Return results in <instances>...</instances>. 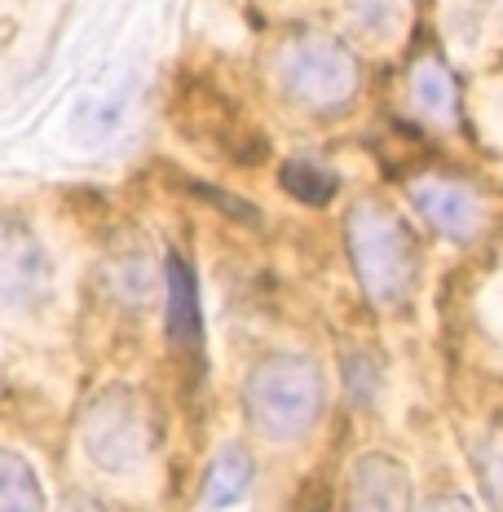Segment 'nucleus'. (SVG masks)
Masks as SVG:
<instances>
[{
	"label": "nucleus",
	"instance_id": "nucleus-1",
	"mask_svg": "<svg viewBox=\"0 0 503 512\" xmlns=\"http://www.w3.org/2000/svg\"><path fill=\"white\" fill-rule=\"evenodd\" d=\"M323 367L305 354H274L243 380V415L270 442H296L323 415Z\"/></svg>",
	"mask_w": 503,
	"mask_h": 512
},
{
	"label": "nucleus",
	"instance_id": "nucleus-2",
	"mask_svg": "<svg viewBox=\"0 0 503 512\" xmlns=\"http://www.w3.org/2000/svg\"><path fill=\"white\" fill-rule=\"evenodd\" d=\"M345 243L353 274L371 301L398 305L411 296L415 274H420V248H415L398 212L384 208L380 199H358L345 221Z\"/></svg>",
	"mask_w": 503,
	"mask_h": 512
},
{
	"label": "nucleus",
	"instance_id": "nucleus-3",
	"mask_svg": "<svg viewBox=\"0 0 503 512\" xmlns=\"http://www.w3.org/2000/svg\"><path fill=\"white\" fill-rule=\"evenodd\" d=\"M274 80L292 106H301L309 115H340L358 93V58L349 45H340L336 36H292L274 58Z\"/></svg>",
	"mask_w": 503,
	"mask_h": 512
},
{
	"label": "nucleus",
	"instance_id": "nucleus-4",
	"mask_svg": "<svg viewBox=\"0 0 503 512\" xmlns=\"http://www.w3.org/2000/svg\"><path fill=\"white\" fill-rule=\"evenodd\" d=\"M159 429L155 415L146 407V398L137 389H124V384H111L98 398L84 407L80 420V446L89 455L93 468L111 477H128L137 468H146V460L155 455Z\"/></svg>",
	"mask_w": 503,
	"mask_h": 512
},
{
	"label": "nucleus",
	"instance_id": "nucleus-5",
	"mask_svg": "<svg viewBox=\"0 0 503 512\" xmlns=\"http://www.w3.org/2000/svg\"><path fill=\"white\" fill-rule=\"evenodd\" d=\"M49 252L14 212H0V301L36 305L49 292Z\"/></svg>",
	"mask_w": 503,
	"mask_h": 512
},
{
	"label": "nucleus",
	"instance_id": "nucleus-6",
	"mask_svg": "<svg viewBox=\"0 0 503 512\" xmlns=\"http://www.w3.org/2000/svg\"><path fill=\"white\" fill-rule=\"evenodd\" d=\"M411 204L415 212L433 226L442 239L451 243H473L481 230H486V199L477 195L473 186L455 177H420L411 181Z\"/></svg>",
	"mask_w": 503,
	"mask_h": 512
},
{
	"label": "nucleus",
	"instance_id": "nucleus-7",
	"mask_svg": "<svg viewBox=\"0 0 503 512\" xmlns=\"http://www.w3.org/2000/svg\"><path fill=\"white\" fill-rule=\"evenodd\" d=\"M345 512H411V477L384 451L358 455L345 482Z\"/></svg>",
	"mask_w": 503,
	"mask_h": 512
},
{
	"label": "nucleus",
	"instance_id": "nucleus-8",
	"mask_svg": "<svg viewBox=\"0 0 503 512\" xmlns=\"http://www.w3.org/2000/svg\"><path fill=\"white\" fill-rule=\"evenodd\" d=\"M164 292H168V340L177 349L199 358L203 349V314H199V283L186 256H168L164 261Z\"/></svg>",
	"mask_w": 503,
	"mask_h": 512
},
{
	"label": "nucleus",
	"instance_id": "nucleus-9",
	"mask_svg": "<svg viewBox=\"0 0 503 512\" xmlns=\"http://www.w3.org/2000/svg\"><path fill=\"white\" fill-rule=\"evenodd\" d=\"M406 98H411L415 115L428 120L433 128H451L459 115V84L437 53L411 62V71H406Z\"/></svg>",
	"mask_w": 503,
	"mask_h": 512
},
{
	"label": "nucleus",
	"instance_id": "nucleus-10",
	"mask_svg": "<svg viewBox=\"0 0 503 512\" xmlns=\"http://www.w3.org/2000/svg\"><path fill=\"white\" fill-rule=\"evenodd\" d=\"M252 477H256V464H252L248 446H239V442L221 446V451L212 455V464H208V477H203V504L208 508L239 504V499L248 495Z\"/></svg>",
	"mask_w": 503,
	"mask_h": 512
},
{
	"label": "nucleus",
	"instance_id": "nucleus-11",
	"mask_svg": "<svg viewBox=\"0 0 503 512\" xmlns=\"http://www.w3.org/2000/svg\"><path fill=\"white\" fill-rule=\"evenodd\" d=\"M45 482L36 477L31 460L0 446V512H45Z\"/></svg>",
	"mask_w": 503,
	"mask_h": 512
},
{
	"label": "nucleus",
	"instance_id": "nucleus-12",
	"mask_svg": "<svg viewBox=\"0 0 503 512\" xmlns=\"http://www.w3.org/2000/svg\"><path fill=\"white\" fill-rule=\"evenodd\" d=\"M278 181H283L287 195L301 199V204H309V208L331 204V199H336V190H340V177L331 173V168L314 164V159H287L283 173H278Z\"/></svg>",
	"mask_w": 503,
	"mask_h": 512
},
{
	"label": "nucleus",
	"instance_id": "nucleus-13",
	"mask_svg": "<svg viewBox=\"0 0 503 512\" xmlns=\"http://www.w3.org/2000/svg\"><path fill=\"white\" fill-rule=\"evenodd\" d=\"M473 455H477V473H481V486H486L490 504L503 512V433H486Z\"/></svg>",
	"mask_w": 503,
	"mask_h": 512
},
{
	"label": "nucleus",
	"instance_id": "nucleus-14",
	"mask_svg": "<svg viewBox=\"0 0 503 512\" xmlns=\"http://www.w3.org/2000/svg\"><path fill=\"white\" fill-rule=\"evenodd\" d=\"M420 512H477V508L464 495H433L428 504H420Z\"/></svg>",
	"mask_w": 503,
	"mask_h": 512
}]
</instances>
